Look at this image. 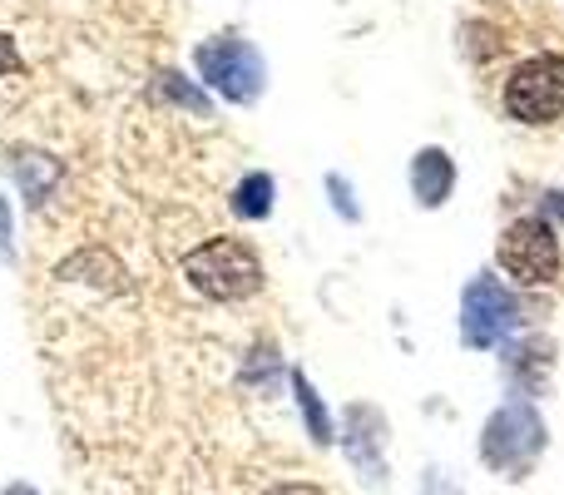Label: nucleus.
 <instances>
[{
  "mask_svg": "<svg viewBox=\"0 0 564 495\" xmlns=\"http://www.w3.org/2000/svg\"><path fill=\"white\" fill-rule=\"evenodd\" d=\"M520 322H525L520 298L500 278H490V272H480V278L466 288V298H460V337H466V347H476V352L500 347Z\"/></svg>",
  "mask_w": 564,
  "mask_h": 495,
  "instance_id": "nucleus-4",
  "label": "nucleus"
},
{
  "mask_svg": "<svg viewBox=\"0 0 564 495\" xmlns=\"http://www.w3.org/2000/svg\"><path fill=\"white\" fill-rule=\"evenodd\" d=\"M184 278L214 302H243L263 288V262L243 238H208L184 258Z\"/></svg>",
  "mask_w": 564,
  "mask_h": 495,
  "instance_id": "nucleus-1",
  "label": "nucleus"
},
{
  "mask_svg": "<svg viewBox=\"0 0 564 495\" xmlns=\"http://www.w3.org/2000/svg\"><path fill=\"white\" fill-rule=\"evenodd\" d=\"M0 495H40L35 486H30V481H10V486L6 491H0Z\"/></svg>",
  "mask_w": 564,
  "mask_h": 495,
  "instance_id": "nucleus-17",
  "label": "nucleus"
},
{
  "mask_svg": "<svg viewBox=\"0 0 564 495\" xmlns=\"http://www.w3.org/2000/svg\"><path fill=\"white\" fill-rule=\"evenodd\" d=\"M480 451H486V461L496 471H506L510 481H520L530 466H535L540 451H545V421L535 417L530 401H510V407H500L496 417H490Z\"/></svg>",
  "mask_w": 564,
  "mask_h": 495,
  "instance_id": "nucleus-5",
  "label": "nucleus"
},
{
  "mask_svg": "<svg viewBox=\"0 0 564 495\" xmlns=\"http://www.w3.org/2000/svg\"><path fill=\"white\" fill-rule=\"evenodd\" d=\"M327 194H332V204H337V214L357 224V218H361V208L351 204V184H341V174H327Z\"/></svg>",
  "mask_w": 564,
  "mask_h": 495,
  "instance_id": "nucleus-13",
  "label": "nucleus"
},
{
  "mask_svg": "<svg viewBox=\"0 0 564 495\" xmlns=\"http://www.w3.org/2000/svg\"><path fill=\"white\" fill-rule=\"evenodd\" d=\"M194 65L208 89L228 99V105H253L268 85V65L243 35H214L194 50Z\"/></svg>",
  "mask_w": 564,
  "mask_h": 495,
  "instance_id": "nucleus-2",
  "label": "nucleus"
},
{
  "mask_svg": "<svg viewBox=\"0 0 564 495\" xmlns=\"http://www.w3.org/2000/svg\"><path fill=\"white\" fill-rule=\"evenodd\" d=\"M456 189V164H451L446 149H421L411 159V194H416L421 208H441Z\"/></svg>",
  "mask_w": 564,
  "mask_h": 495,
  "instance_id": "nucleus-7",
  "label": "nucleus"
},
{
  "mask_svg": "<svg viewBox=\"0 0 564 495\" xmlns=\"http://www.w3.org/2000/svg\"><path fill=\"white\" fill-rule=\"evenodd\" d=\"M273 179L268 174H248V179H238V189H234V214L238 218H248V224H258V218H268L273 214Z\"/></svg>",
  "mask_w": 564,
  "mask_h": 495,
  "instance_id": "nucleus-10",
  "label": "nucleus"
},
{
  "mask_svg": "<svg viewBox=\"0 0 564 495\" xmlns=\"http://www.w3.org/2000/svg\"><path fill=\"white\" fill-rule=\"evenodd\" d=\"M292 391H297V407H302V421H307L312 441H317V446H332V417H327V407H322L317 387H312L302 372H292Z\"/></svg>",
  "mask_w": 564,
  "mask_h": 495,
  "instance_id": "nucleus-11",
  "label": "nucleus"
},
{
  "mask_svg": "<svg viewBox=\"0 0 564 495\" xmlns=\"http://www.w3.org/2000/svg\"><path fill=\"white\" fill-rule=\"evenodd\" d=\"M381 441H387V421H381L371 407H351L347 411V451L367 481H381V456H377Z\"/></svg>",
  "mask_w": 564,
  "mask_h": 495,
  "instance_id": "nucleus-8",
  "label": "nucleus"
},
{
  "mask_svg": "<svg viewBox=\"0 0 564 495\" xmlns=\"http://www.w3.org/2000/svg\"><path fill=\"white\" fill-rule=\"evenodd\" d=\"M0 258H15V244H10V208H6V198H0Z\"/></svg>",
  "mask_w": 564,
  "mask_h": 495,
  "instance_id": "nucleus-14",
  "label": "nucleus"
},
{
  "mask_svg": "<svg viewBox=\"0 0 564 495\" xmlns=\"http://www.w3.org/2000/svg\"><path fill=\"white\" fill-rule=\"evenodd\" d=\"M10 174H15L20 194H25L30 208H40L50 194H55V179H59V164L50 154H10Z\"/></svg>",
  "mask_w": 564,
  "mask_h": 495,
  "instance_id": "nucleus-9",
  "label": "nucleus"
},
{
  "mask_svg": "<svg viewBox=\"0 0 564 495\" xmlns=\"http://www.w3.org/2000/svg\"><path fill=\"white\" fill-rule=\"evenodd\" d=\"M159 95L164 99H174V105H184V109H194V115H208V99L198 95L194 85H188L178 69H169V75H159Z\"/></svg>",
  "mask_w": 564,
  "mask_h": 495,
  "instance_id": "nucleus-12",
  "label": "nucleus"
},
{
  "mask_svg": "<svg viewBox=\"0 0 564 495\" xmlns=\"http://www.w3.org/2000/svg\"><path fill=\"white\" fill-rule=\"evenodd\" d=\"M10 69H20V50L10 35H0V75H10Z\"/></svg>",
  "mask_w": 564,
  "mask_h": 495,
  "instance_id": "nucleus-15",
  "label": "nucleus"
},
{
  "mask_svg": "<svg viewBox=\"0 0 564 495\" xmlns=\"http://www.w3.org/2000/svg\"><path fill=\"white\" fill-rule=\"evenodd\" d=\"M506 115L520 125H550L564 115V55H535L510 69Z\"/></svg>",
  "mask_w": 564,
  "mask_h": 495,
  "instance_id": "nucleus-6",
  "label": "nucleus"
},
{
  "mask_svg": "<svg viewBox=\"0 0 564 495\" xmlns=\"http://www.w3.org/2000/svg\"><path fill=\"white\" fill-rule=\"evenodd\" d=\"M496 262L506 268V278H516L520 288H540V282L560 278V238L555 224L545 214H525L500 234Z\"/></svg>",
  "mask_w": 564,
  "mask_h": 495,
  "instance_id": "nucleus-3",
  "label": "nucleus"
},
{
  "mask_svg": "<svg viewBox=\"0 0 564 495\" xmlns=\"http://www.w3.org/2000/svg\"><path fill=\"white\" fill-rule=\"evenodd\" d=\"M268 495H322V486H307V481H288V486H273Z\"/></svg>",
  "mask_w": 564,
  "mask_h": 495,
  "instance_id": "nucleus-16",
  "label": "nucleus"
}]
</instances>
